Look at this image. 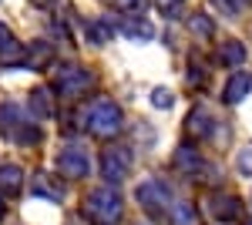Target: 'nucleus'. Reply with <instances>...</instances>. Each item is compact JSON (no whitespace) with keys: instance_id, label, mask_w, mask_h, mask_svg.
I'll return each mask as SVG.
<instances>
[{"instance_id":"2","label":"nucleus","mask_w":252,"mask_h":225,"mask_svg":"<svg viewBox=\"0 0 252 225\" xmlns=\"http://www.w3.org/2000/svg\"><path fill=\"white\" fill-rule=\"evenodd\" d=\"M84 125H88V131L94 138H115L125 128V111L118 108L115 101H94L88 118H84Z\"/></svg>"},{"instance_id":"15","label":"nucleus","mask_w":252,"mask_h":225,"mask_svg":"<svg viewBox=\"0 0 252 225\" xmlns=\"http://www.w3.org/2000/svg\"><path fill=\"white\" fill-rule=\"evenodd\" d=\"M212 114L205 111V108H195L192 114H189V128H192V134H198V138H205V134H212Z\"/></svg>"},{"instance_id":"28","label":"nucleus","mask_w":252,"mask_h":225,"mask_svg":"<svg viewBox=\"0 0 252 225\" xmlns=\"http://www.w3.org/2000/svg\"><path fill=\"white\" fill-rule=\"evenodd\" d=\"M0 215H3V198H0Z\"/></svg>"},{"instance_id":"23","label":"nucleus","mask_w":252,"mask_h":225,"mask_svg":"<svg viewBox=\"0 0 252 225\" xmlns=\"http://www.w3.org/2000/svg\"><path fill=\"white\" fill-rule=\"evenodd\" d=\"M192 31H198L202 37H212V20L205 17V14H195L192 17Z\"/></svg>"},{"instance_id":"1","label":"nucleus","mask_w":252,"mask_h":225,"mask_svg":"<svg viewBox=\"0 0 252 225\" xmlns=\"http://www.w3.org/2000/svg\"><path fill=\"white\" fill-rule=\"evenodd\" d=\"M84 219L91 225H115L121 222V215H125V202H121V195H118L115 188H94L88 198H84Z\"/></svg>"},{"instance_id":"26","label":"nucleus","mask_w":252,"mask_h":225,"mask_svg":"<svg viewBox=\"0 0 252 225\" xmlns=\"http://www.w3.org/2000/svg\"><path fill=\"white\" fill-rule=\"evenodd\" d=\"M34 3H37V7H51L54 0H34Z\"/></svg>"},{"instance_id":"8","label":"nucleus","mask_w":252,"mask_h":225,"mask_svg":"<svg viewBox=\"0 0 252 225\" xmlns=\"http://www.w3.org/2000/svg\"><path fill=\"white\" fill-rule=\"evenodd\" d=\"M249 91H252V74H246V71H235V74L225 81L222 101H225V104H239L242 97H249Z\"/></svg>"},{"instance_id":"17","label":"nucleus","mask_w":252,"mask_h":225,"mask_svg":"<svg viewBox=\"0 0 252 225\" xmlns=\"http://www.w3.org/2000/svg\"><path fill=\"white\" fill-rule=\"evenodd\" d=\"M51 57H54V51H51V44H44V40H37V44L31 47V54L24 57V61H27V64H31L34 71H37V67H47V64H51Z\"/></svg>"},{"instance_id":"13","label":"nucleus","mask_w":252,"mask_h":225,"mask_svg":"<svg viewBox=\"0 0 252 225\" xmlns=\"http://www.w3.org/2000/svg\"><path fill=\"white\" fill-rule=\"evenodd\" d=\"M20 188H24V171H20V165H0V192L17 195Z\"/></svg>"},{"instance_id":"5","label":"nucleus","mask_w":252,"mask_h":225,"mask_svg":"<svg viewBox=\"0 0 252 225\" xmlns=\"http://www.w3.org/2000/svg\"><path fill=\"white\" fill-rule=\"evenodd\" d=\"M58 171L64 178H88L91 175V155H88V148H78V145L61 148L58 151Z\"/></svg>"},{"instance_id":"3","label":"nucleus","mask_w":252,"mask_h":225,"mask_svg":"<svg viewBox=\"0 0 252 225\" xmlns=\"http://www.w3.org/2000/svg\"><path fill=\"white\" fill-rule=\"evenodd\" d=\"M135 198L141 202V208L148 212V215H168L172 212V188L165 185L161 178H148V182H141L135 192Z\"/></svg>"},{"instance_id":"21","label":"nucleus","mask_w":252,"mask_h":225,"mask_svg":"<svg viewBox=\"0 0 252 225\" xmlns=\"http://www.w3.org/2000/svg\"><path fill=\"white\" fill-rule=\"evenodd\" d=\"M152 104H155V108H172L175 94L168 91V88H155V91H152Z\"/></svg>"},{"instance_id":"24","label":"nucleus","mask_w":252,"mask_h":225,"mask_svg":"<svg viewBox=\"0 0 252 225\" xmlns=\"http://www.w3.org/2000/svg\"><path fill=\"white\" fill-rule=\"evenodd\" d=\"M155 3H158V10H161V14H168V17L178 14V7H182V0H155Z\"/></svg>"},{"instance_id":"9","label":"nucleus","mask_w":252,"mask_h":225,"mask_svg":"<svg viewBox=\"0 0 252 225\" xmlns=\"http://www.w3.org/2000/svg\"><path fill=\"white\" fill-rule=\"evenodd\" d=\"M0 61H7V64H24V47H20V40L14 37V31H10L7 24H0Z\"/></svg>"},{"instance_id":"20","label":"nucleus","mask_w":252,"mask_h":225,"mask_svg":"<svg viewBox=\"0 0 252 225\" xmlns=\"http://www.w3.org/2000/svg\"><path fill=\"white\" fill-rule=\"evenodd\" d=\"M108 3L118 14H145V7H148V0H108Z\"/></svg>"},{"instance_id":"27","label":"nucleus","mask_w":252,"mask_h":225,"mask_svg":"<svg viewBox=\"0 0 252 225\" xmlns=\"http://www.w3.org/2000/svg\"><path fill=\"white\" fill-rule=\"evenodd\" d=\"M219 3H222V0H219ZM225 3H229L232 10H239V0H225Z\"/></svg>"},{"instance_id":"14","label":"nucleus","mask_w":252,"mask_h":225,"mask_svg":"<svg viewBox=\"0 0 252 225\" xmlns=\"http://www.w3.org/2000/svg\"><path fill=\"white\" fill-rule=\"evenodd\" d=\"M219 61L229 64V67H239L246 61V47L239 40H225V44H219Z\"/></svg>"},{"instance_id":"12","label":"nucleus","mask_w":252,"mask_h":225,"mask_svg":"<svg viewBox=\"0 0 252 225\" xmlns=\"http://www.w3.org/2000/svg\"><path fill=\"white\" fill-rule=\"evenodd\" d=\"M118 31H121L125 37H131V40H152V37H155V27H152L148 20H141V17L121 20V24H118Z\"/></svg>"},{"instance_id":"4","label":"nucleus","mask_w":252,"mask_h":225,"mask_svg":"<svg viewBox=\"0 0 252 225\" xmlns=\"http://www.w3.org/2000/svg\"><path fill=\"white\" fill-rule=\"evenodd\" d=\"M205 212L212 215V222H239L242 219V198L239 195H229V192H215L205 198Z\"/></svg>"},{"instance_id":"7","label":"nucleus","mask_w":252,"mask_h":225,"mask_svg":"<svg viewBox=\"0 0 252 225\" xmlns=\"http://www.w3.org/2000/svg\"><path fill=\"white\" fill-rule=\"evenodd\" d=\"M91 81H94V74H91L88 67H81V64H64L58 71V91L67 94V97H78V94H84L91 88Z\"/></svg>"},{"instance_id":"10","label":"nucleus","mask_w":252,"mask_h":225,"mask_svg":"<svg viewBox=\"0 0 252 225\" xmlns=\"http://www.w3.org/2000/svg\"><path fill=\"white\" fill-rule=\"evenodd\" d=\"M34 195L47 198V202H61L64 198V185H61V178L40 171V175H34Z\"/></svg>"},{"instance_id":"19","label":"nucleus","mask_w":252,"mask_h":225,"mask_svg":"<svg viewBox=\"0 0 252 225\" xmlns=\"http://www.w3.org/2000/svg\"><path fill=\"white\" fill-rule=\"evenodd\" d=\"M175 168L192 171V175H195V171L202 168V158H198L192 148H178V151H175Z\"/></svg>"},{"instance_id":"6","label":"nucleus","mask_w":252,"mask_h":225,"mask_svg":"<svg viewBox=\"0 0 252 225\" xmlns=\"http://www.w3.org/2000/svg\"><path fill=\"white\" fill-rule=\"evenodd\" d=\"M131 175V151L128 148H111L101 155V178L104 182H111V185H118V182H125Z\"/></svg>"},{"instance_id":"16","label":"nucleus","mask_w":252,"mask_h":225,"mask_svg":"<svg viewBox=\"0 0 252 225\" xmlns=\"http://www.w3.org/2000/svg\"><path fill=\"white\" fill-rule=\"evenodd\" d=\"M31 111H34V118L37 121H44V118H51V91L47 88H37V91L31 94Z\"/></svg>"},{"instance_id":"11","label":"nucleus","mask_w":252,"mask_h":225,"mask_svg":"<svg viewBox=\"0 0 252 225\" xmlns=\"http://www.w3.org/2000/svg\"><path fill=\"white\" fill-rule=\"evenodd\" d=\"M24 121H20V108L17 104H0V134L3 138H17Z\"/></svg>"},{"instance_id":"25","label":"nucleus","mask_w":252,"mask_h":225,"mask_svg":"<svg viewBox=\"0 0 252 225\" xmlns=\"http://www.w3.org/2000/svg\"><path fill=\"white\" fill-rule=\"evenodd\" d=\"M108 34H111V31H108L104 24H94V27H91V37H94V44H104V40H108Z\"/></svg>"},{"instance_id":"22","label":"nucleus","mask_w":252,"mask_h":225,"mask_svg":"<svg viewBox=\"0 0 252 225\" xmlns=\"http://www.w3.org/2000/svg\"><path fill=\"white\" fill-rule=\"evenodd\" d=\"M235 168L242 171V175H249V178H252V145H246V148L239 151V158H235Z\"/></svg>"},{"instance_id":"18","label":"nucleus","mask_w":252,"mask_h":225,"mask_svg":"<svg viewBox=\"0 0 252 225\" xmlns=\"http://www.w3.org/2000/svg\"><path fill=\"white\" fill-rule=\"evenodd\" d=\"M168 219H172V225H198L195 205H189V202H178V205H172Z\"/></svg>"}]
</instances>
